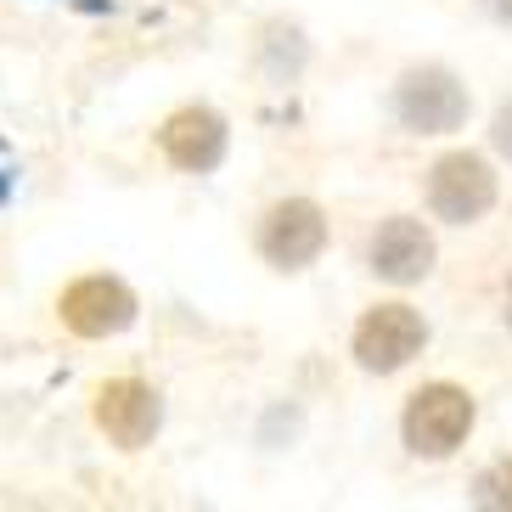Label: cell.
Instances as JSON below:
<instances>
[{
	"mask_svg": "<svg viewBox=\"0 0 512 512\" xmlns=\"http://www.w3.org/2000/svg\"><path fill=\"white\" fill-rule=\"evenodd\" d=\"M507 321H512V293H507Z\"/></svg>",
	"mask_w": 512,
	"mask_h": 512,
	"instance_id": "obj_13",
	"label": "cell"
},
{
	"mask_svg": "<svg viewBox=\"0 0 512 512\" xmlns=\"http://www.w3.org/2000/svg\"><path fill=\"white\" fill-rule=\"evenodd\" d=\"M422 344H428V327H422V316L411 304H372L361 316V327H355V366L389 377V372H400Z\"/></svg>",
	"mask_w": 512,
	"mask_h": 512,
	"instance_id": "obj_6",
	"label": "cell"
},
{
	"mask_svg": "<svg viewBox=\"0 0 512 512\" xmlns=\"http://www.w3.org/2000/svg\"><path fill=\"white\" fill-rule=\"evenodd\" d=\"M91 417L107 445L119 451H147L158 428H164V394L141 383V377H107L91 400Z\"/></svg>",
	"mask_w": 512,
	"mask_h": 512,
	"instance_id": "obj_2",
	"label": "cell"
},
{
	"mask_svg": "<svg viewBox=\"0 0 512 512\" xmlns=\"http://www.w3.org/2000/svg\"><path fill=\"white\" fill-rule=\"evenodd\" d=\"M473 501H479V507H512V462L490 467V473L473 484Z\"/></svg>",
	"mask_w": 512,
	"mask_h": 512,
	"instance_id": "obj_10",
	"label": "cell"
},
{
	"mask_svg": "<svg viewBox=\"0 0 512 512\" xmlns=\"http://www.w3.org/2000/svg\"><path fill=\"white\" fill-rule=\"evenodd\" d=\"M496 203V175L484 158L473 152H451V158H439L434 175H428V209L439 220H451V226H473L479 214H490Z\"/></svg>",
	"mask_w": 512,
	"mask_h": 512,
	"instance_id": "obj_8",
	"label": "cell"
},
{
	"mask_svg": "<svg viewBox=\"0 0 512 512\" xmlns=\"http://www.w3.org/2000/svg\"><path fill=\"white\" fill-rule=\"evenodd\" d=\"M136 316H141V299L124 276L96 271V276H79V282H68L57 293V321L74 338H91V344L119 338L124 327H136Z\"/></svg>",
	"mask_w": 512,
	"mask_h": 512,
	"instance_id": "obj_1",
	"label": "cell"
},
{
	"mask_svg": "<svg viewBox=\"0 0 512 512\" xmlns=\"http://www.w3.org/2000/svg\"><path fill=\"white\" fill-rule=\"evenodd\" d=\"M490 141H496V152H501V158H512V102H501V113H496V130H490Z\"/></svg>",
	"mask_w": 512,
	"mask_h": 512,
	"instance_id": "obj_11",
	"label": "cell"
},
{
	"mask_svg": "<svg viewBox=\"0 0 512 512\" xmlns=\"http://www.w3.org/2000/svg\"><path fill=\"white\" fill-rule=\"evenodd\" d=\"M254 248L271 271H304V265H316L321 248H327V214H321L310 197H287V203H276V209L259 220Z\"/></svg>",
	"mask_w": 512,
	"mask_h": 512,
	"instance_id": "obj_4",
	"label": "cell"
},
{
	"mask_svg": "<svg viewBox=\"0 0 512 512\" xmlns=\"http://www.w3.org/2000/svg\"><path fill=\"white\" fill-rule=\"evenodd\" d=\"M394 113L417 136H451V130L467 124V91L445 68H411L400 79V91H394Z\"/></svg>",
	"mask_w": 512,
	"mask_h": 512,
	"instance_id": "obj_5",
	"label": "cell"
},
{
	"mask_svg": "<svg viewBox=\"0 0 512 512\" xmlns=\"http://www.w3.org/2000/svg\"><path fill=\"white\" fill-rule=\"evenodd\" d=\"M372 271L383 276V282H394V287L422 282V276L434 271V237H428L417 220H406V214L383 220L377 237H372Z\"/></svg>",
	"mask_w": 512,
	"mask_h": 512,
	"instance_id": "obj_9",
	"label": "cell"
},
{
	"mask_svg": "<svg viewBox=\"0 0 512 512\" xmlns=\"http://www.w3.org/2000/svg\"><path fill=\"white\" fill-rule=\"evenodd\" d=\"M226 147H231V130L214 107L192 102V107H175L164 124H158V152L181 175H209V169L226 164Z\"/></svg>",
	"mask_w": 512,
	"mask_h": 512,
	"instance_id": "obj_7",
	"label": "cell"
},
{
	"mask_svg": "<svg viewBox=\"0 0 512 512\" xmlns=\"http://www.w3.org/2000/svg\"><path fill=\"white\" fill-rule=\"evenodd\" d=\"M490 12H496V17H512V0H490Z\"/></svg>",
	"mask_w": 512,
	"mask_h": 512,
	"instance_id": "obj_12",
	"label": "cell"
},
{
	"mask_svg": "<svg viewBox=\"0 0 512 512\" xmlns=\"http://www.w3.org/2000/svg\"><path fill=\"white\" fill-rule=\"evenodd\" d=\"M467 428H473V400H467L462 389H451V383H428V389H417L406 400V417H400L406 451L428 456V462L451 456L456 445L467 439Z\"/></svg>",
	"mask_w": 512,
	"mask_h": 512,
	"instance_id": "obj_3",
	"label": "cell"
}]
</instances>
